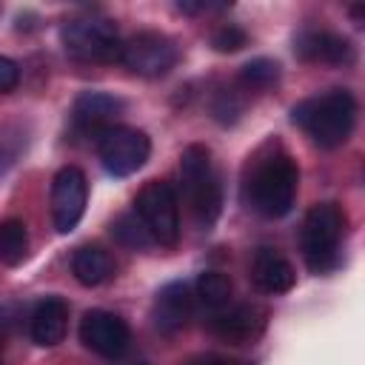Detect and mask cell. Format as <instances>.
Listing matches in <instances>:
<instances>
[{
	"instance_id": "cell-6",
	"label": "cell",
	"mask_w": 365,
	"mask_h": 365,
	"mask_svg": "<svg viewBox=\"0 0 365 365\" xmlns=\"http://www.w3.org/2000/svg\"><path fill=\"white\" fill-rule=\"evenodd\" d=\"M134 214L145 225L154 242L177 245L180 240V205L171 182L148 180L134 197Z\"/></svg>"
},
{
	"instance_id": "cell-1",
	"label": "cell",
	"mask_w": 365,
	"mask_h": 365,
	"mask_svg": "<svg viewBox=\"0 0 365 365\" xmlns=\"http://www.w3.org/2000/svg\"><path fill=\"white\" fill-rule=\"evenodd\" d=\"M299 185L297 163L288 151L277 148L265 157H259L245 180V202L268 220H279L294 208Z\"/></svg>"
},
{
	"instance_id": "cell-19",
	"label": "cell",
	"mask_w": 365,
	"mask_h": 365,
	"mask_svg": "<svg viewBox=\"0 0 365 365\" xmlns=\"http://www.w3.org/2000/svg\"><path fill=\"white\" fill-rule=\"evenodd\" d=\"M29 251V231L23 220H3L0 222V262L17 265L26 259Z\"/></svg>"
},
{
	"instance_id": "cell-4",
	"label": "cell",
	"mask_w": 365,
	"mask_h": 365,
	"mask_svg": "<svg viewBox=\"0 0 365 365\" xmlns=\"http://www.w3.org/2000/svg\"><path fill=\"white\" fill-rule=\"evenodd\" d=\"M345 222L348 217L336 202H317L305 214L299 245L314 274H325L339 262V242L345 237Z\"/></svg>"
},
{
	"instance_id": "cell-10",
	"label": "cell",
	"mask_w": 365,
	"mask_h": 365,
	"mask_svg": "<svg viewBox=\"0 0 365 365\" xmlns=\"http://www.w3.org/2000/svg\"><path fill=\"white\" fill-rule=\"evenodd\" d=\"M80 342L103 359H120L128 351L131 331L123 317L94 308V311H86L80 319Z\"/></svg>"
},
{
	"instance_id": "cell-13",
	"label": "cell",
	"mask_w": 365,
	"mask_h": 365,
	"mask_svg": "<svg viewBox=\"0 0 365 365\" xmlns=\"http://www.w3.org/2000/svg\"><path fill=\"white\" fill-rule=\"evenodd\" d=\"M191 314H194V294H191L188 282H168L157 291L154 308H151L157 331L174 334V331L188 325Z\"/></svg>"
},
{
	"instance_id": "cell-8",
	"label": "cell",
	"mask_w": 365,
	"mask_h": 365,
	"mask_svg": "<svg viewBox=\"0 0 365 365\" xmlns=\"http://www.w3.org/2000/svg\"><path fill=\"white\" fill-rule=\"evenodd\" d=\"M120 60L140 77H163L177 66V46L160 31H137L120 46Z\"/></svg>"
},
{
	"instance_id": "cell-11",
	"label": "cell",
	"mask_w": 365,
	"mask_h": 365,
	"mask_svg": "<svg viewBox=\"0 0 365 365\" xmlns=\"http://www.w3.org/2000/svg\"><path fill=\"white\" fill-rule=\"evenodd\" d=\"M125 103L108 91H83L71 106V128L83 137H100L106 128L117 125Z\"/></svg>"
},
{
	"instance_id": "cell-9",
	"label": "cell",
	"mask_w": 365,
	"mask_h": 365,
	"mask_svg": "<svg viewBox=\"0 0 365 365\" xmlns=\"http://www.w3.org/2000/svg\"><path fill=\"white\" fill-rule=\"evenodd\" d=\"M88 200V180L77 165H66L51 180V220L60 234H68L83 220Z\"/></svg>"
},
{
	"instance_id": "cell-24",
	"label": "cell",
	"mask_w": 365,
	"mask_h": 365,
	"mask_svg": "<svg viewBox=\"0 0 365 365\" xmlns=\"http://www.w3.org/2000/svg\"><path fill=\"white\" fill-rule=\"evenodd\" d=\"M20 83V66L0 54V94H9Z\"/></svg>"
},
{
	"instance_id": "cell-16",
	"label": "cell",
	"mask_w": 365,
	"mask_h": 365,
	"mask_svg": "<svg viewBox=\"0 0 365 365\" xmlns=\"http://www.w3.org/2000/svg\"><path fill=\"white\" fill-rule=\"evenodd\" d=\"M66 325H68V305H66V299L46 297V299H40L34 305L29 331H31V339L40 348H54L57 342H63Z\"/></svg>"
},
{
	"instance_id": "cell-25",
	"label": "cell",
	"mask_w": 365,
	"mask_h": 365,
	"mask_svg": "<svg viewBox=\"0 0 365 365\" xmlns=\"http://www.w3.org/2000/svg\"><path fill=\"white\" fill-rule=\"evenodd\" d=\"M185 365H251V362H240V359H225V356L208 354V356H194V359H188Z\"/></svg>"
},
{
	"instance_id": "cell-21",
	"label": "cell",
	"mask_w": 365,
	"mask_h": 365,
	"mask_svg": "<svg viewBox=\"0 0 365 365\" xmlns=\"http://www.w3.org/2000/svg\"><path fill=\"white\" fill-rule=\"evenodd\" d=\"M279 80V66L268 57H257V60H248L242 68H240V83L245 88H271L274 83Z\"/></svg>"
},
{
	"instance_id": "cell-2",
	"label": "cell",
	"mask_w": 365,
	"mask_h": 365,
	"mask_svg": "<svg viewBox=\"0 0 365 365\" xmlns=\"http://www.w3.org/2000/svg\"><path fill=\"white\" fill-rule=\"evenodd\" d=\"M291 120L319 148H336L351 137L356 125V100L348 88H331L319 97H308L294 106Z\"/></svg>"
},
{
	"instance_id": "cell-5",
	"label": "cell",
	"mask_w": 365,
	"mask_h": 365,
	"mask_svg": "<svg viewBox=\"0 0 365 365\" xmlns=\"http://www.w3.org/2000/svg\"><path fill=\"white\" fill-rule=\"evenodd\" d=\"M63 48L68 57L80 60V63H111L120 60V34L117 26L108 17L100 14H83V17H71L66 20L63 31H60Z\"/></svg>"
},
{
	"instance_id": "cell-22",
	"label": "cell",
	"mask_w": 365,
	"mask_h": 365,
	"mask_svg": "<svg viewBox=\"0 0 365 365\" xmlns=\"http://www.w3.org/2000/svg\"><path fill=\"white\" fill-rule=\"evenodd\" d=\"M211 46L222 54H231V51H240L242 46H248V31L240 29L237 23H225L220 26L214 34H211Z\"/></svg>"
},
{
	"instance_id": "cell-17",
	"label": "cell",
	"mask_w": 365,
	"mask_h": 365,
	"mask_svg": "<svg viewBox=\"0 0 365 365\" xmlns=\"http://www.w3.org/2000/svg\"><path fill=\"white\" fill-rule=\"evenodd\" d=\"M71 271L80 285L97 288L114 277V257L100 245H80L71 257Z\"/></svg>"
},
{
	"instance_id": "cell-12",
	"label": "cell",
	"mask_w": 365,
	"mask_h": 365,
	"mask_svg": "<svg viewBox=\"0 0 365 365\" xmlns=\"http://www.w3.org/2000/svg\"><path fill=\"white\" fill-rule=\"evenodd\" d=\"M294 54L305 63H325V66H351L354 46L334 31L325 29H305L294 37Z\"/></svg>"
},
{
	"instance_id": "cell-18",
	"label": "cell",
	"mask_w": 365,
	"mask_h": 365,
	"mask_svg": "<svg viewBox=\"0 0 365 365\" xmlns=\"http://www.w3.org/2000/svg\"><path fill=\"white\" fill-rule=\"evenodd\" d=\"M231 291H234L231 288V279L225 274H220V271H202L197 277V282H194V297L205 308H211V311L225 308L228 299H231Z\"/></svg>"
},
{
	"instance_id": "cell-14",
	"label": "cell",
	"mask_w": 365,
	"mask_h": 365,
	"mask_svg": "<svg viewBox=\"0 0 365 365\" xmlns=\"http://www.w3.org/2000/svg\"><path fill=\"white\" fill-rule=\"evenodd\" d=\"M251 282L262 294H285L297 282L294 265L277 248H257L251 257Z\"/></svg>"
},
{
	"instance_id": "cell-15",
	"label": "cell",
	"mask_w": 365,
	"mask_h": 365,
	"mask_svg": "<svg viewBox=\"0 0 365 365\" xmlns=\"http://www.w3.org/2000/svg\"><path fill=\"white\" fill-rule=\"evenodd\" d=\"M265 325V311L259 305H251V302H240V305H231V308H220L214 311V317L208 319V328L222 336V339H231V342H245L251 336H257Z\"/></svg>"
},
{
	"instance_id": "cell-20",
	"label": "cell",
	"mask_w": 365,
	"mask_h": 365,
	"mask_svg": "<svg viewBox=\"0 0 365 365\" xmlns=\"http://www.w3.org/2000/svg\"><path fill=\"white\" fill-rule=\"evenodd\" d=\"M111 237L120 242V245H125V248H148V245H154V240H151V234L145 231V225L140 222V217L131 211V214H120L114 222H111Z\"/></svg>"
},
{
	"instance_id": "cell-23",
	"label": "cell",
	"mask_w": 365,
	"mask_h": 365,
	"mask_svg": "<svg viewBox=\"0 0 365 365\" xmlns=\"http://www.w3.org/2000/svg\"><path fill=\"white\" fill-rule=\"evenodd\" d=\"M240 108H242V103L234 100V91H222V94L214 100V114H217V120H222V123H234L237 114H240Z\"/></svg>"
},
{
	"instance_id": "cell-3",
	"label": "cell",
	"mask_w": 365,
	"mask_h": 365,
	"mask_svg": "<svg viewBox=\"0 0 365 365\" xmlns=\"http://www.w3.org/2000/svg\"><path fill=\"white\" fill-rule=\"evenodd\" d=\"M180 182L188 200L191 217L197 220L200 228L208 231L222 211V182L214 168L211 151L205 145L194 143L180 154Z\"/></svg>"
},
{
	"instance_id": "cell-7",
	"label": "cell",
	"mask_w": 365,
	"mask_h": 365,
	"mask_svg": "<svg viewBox=\"0 0 365 365\" xmlns=\"http://www.w3.org/2000/svg\"><path fill=\"white\" fill-rule=\"evenodd\" d=\"M97 154L111 177H128L145 165L151 154V140L140 128L111 125L97 137Z\"/></svg>"
}]
</instances>
